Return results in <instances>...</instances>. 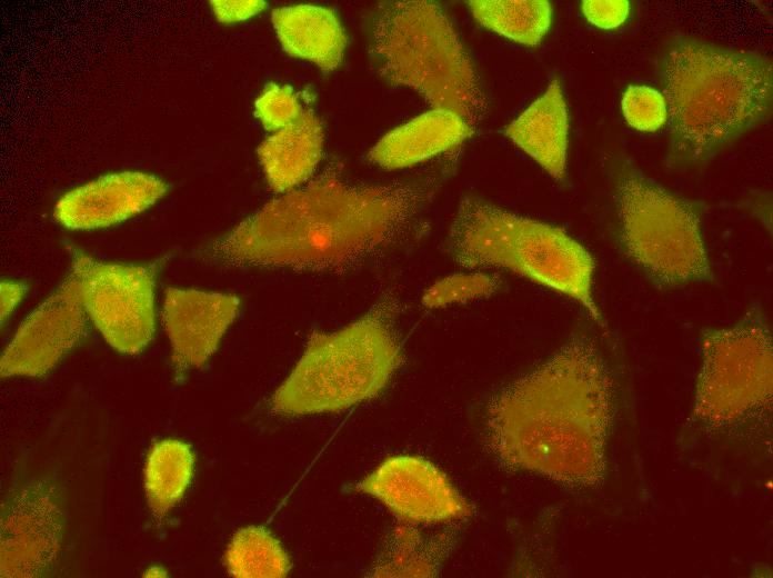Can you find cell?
<instances>
[{"instance_id": "1", "label": "cell", "mask_w": 773, "mask_h": 578, "mask_svg": "<svg viewBox=\"0 0 773 578\" xmlns=\"http://www.w3.org/2000/svg\"><path fill=\"white\" fill-rule=\"evenodd\" d=\"M436 185L358 183L328 173L267 203L207 249L230 267L347 272L424 232Z\"/></svg>"}, {"instance_id": "2", "label": "cell", "mask_w": 773, "mask_h": 578, "mask_svg": "<svg viewBox=\"0 0 773 578\" xmlns=\"http://www.w3.org/2000/svg\"><path fill=\"white\" fill-rule=\"evenodd\" d=\"M656 69L667 106L672 169L705 165L771 114L772 61L762 53L673 34L659 49Z\"/></svg>"}, {"instance_id": "3", "label": "cell", "mask_w": 773, "mask_h": 578, "mask_svg": "<svg viewBox=\"0 0 773 578\" xmlns=\"http://www.w3.org/2000/svg\"><path fill=\"white\" fill-rule=\"evenodd\" d=\"M372 66L389 84L408 87L434 109L471 127L488 102L480 78L444 8L434 1H385L365 18Z\"/></svg>"}, {"instance_id": "4", "label": "cell", "mask_w": 773, "mask_h": 578, "mask_svg": "<svg viewBox=\"0 0 773 578\" xmlns=\"http://www.w3.org/2000/svg\"><path fill=\"white\" fill-rule=\"evenodd\" d=\"M612 208L621 251L654 287L714 280L700 202L664 188L621 157L612 167Z\"/></svg>"}, {"instance_id": "5", "label": "cell", "mask_w": 773, "mask_h": 578, "mask_svg": "<svg viewBox=\"0 0 773 578\" xmlns=\"http://www.w3.org/2000/svg\"><path fill=\"white\" fill-rule=\"evenodd\" d=\"M394 307L385 298L340 330L314 332L274 392V410L284 415L333 412L380 393L401 361Z\"/></svg>"}, {"instance_id": "6", "label": "cell", "mask_w": 773, "mask_h": 578, "mask_svg": "<svg viewBox=\"0 0 773 578\" xmlns=\"http://www.w3.org/2000/svg\"><path fill=\"white\" fill-rule=\"evenodd\" d=\"M70 273L88 317L106 341L119 352L140 353L154 332L153 266L108 263L76 251Z\"/></svg>"}, {"instance_id": "7", "label": "cell", "mask_w": 773, "mask_h": 578, "mask_svg": "<svg viewBox=\"0 0 773 578\" xmlns=\"http://www.w3.org/2000/svg\"><path fill=\"white\" fill-rule=\"evenodd\" d=\"M63 512L56 486L46 478L24 481L1 514V577H38L56 565Z\"/></svg>"}, {"instance_id": "8", "label": "cell", "mask_w": 773, "mask_h": 578, "mask_svg": "<svg viewBox=\"0 0 773 578\" xmlns=\"http://www.w3.org/2000/svg\"><path fill=\"white\" fill-rule=\"evenodd\" d=\"M510 270L575 300L602 323L593 295L595 260L563 229L521 216Z\"/></svg>"}, {"instance_id": "9", "label": "cell", "mask_w": 773, "mask_h": 578, "mask_svg": "<svg viewBox=\"0 0 773 578\" xmlns=\"http://www.w3.org/2000/svg\"><path fill=\"white\" fill-rule=\"evenodd\" d=\"M87 312L71 273L20 325L4 350L2 378L42 377L86 336Z\"/></svg>"}, {"instance_id": "10", "label": "cell", "mask_w": 773, "mask_h": 578, "mask_svg": "<svg viewBox=\"0 0 773 578\" xmlns=\"http://www.w3.org/2000/svg\"><path fill=\"white\" fill-rule=\"evenodd\" d=\"M358 490L368 494L411 522H442L471 515V505L430 461L413 456L385 459Z\"/></svg>"}, {"instance_id": "11", "label": "cell", "mask_w": 773, "mask_h": 578, "mask_svg": "<svg viewBox=\"0 0 773 578\" xmlns=\"http://www.w3.org/2000/svg\"><path fill=\"white\" fill-rule=\"evenodd\" d=\"M167 191L164 181L150 173H109L64 193L53 215L68 229L106 228L143 212Z\"/></svg>"}, {"instance_id": "12", "label": "cell", "mask_w": 773, "mask_h": 578, "mask_svg": "<svg viewBox=\"0 0 773 578\" xmlns=\"http://www.w3.org/2000/svg\"><path fill=\"white\" fill-rule=\"evenodd\" d=\"M240 299L230 293L168 288L163 327L180 368H199L215 352L237 318Z\"/></svg>"}, {"instance_id": "13", "label": "cell", "mask_w": 773, "mask_h": 578, "mask_svg": "<svg viewBox=\"0 0 773 578\" xmlns=\"http://www.w3.org/2000/svg\"><path fill=\"white\" fill-rule=\"evenodd\" d=\"M520 217L485 199L464 196L446 235V251L468 270L510 269Z\"/></svg>"}, {"instance_id": "14", "label": "cell", "mask_w": 773, "mask_h": 578, "mask_svg": "<svg viewBox=\"0 0 773 578\" xmlns=\"http://www.w3.org/2000/svg\"><path fill=\"white\" fill-rule=\"evenodd\" d=\"M504 133L551 177L563 181L566 176L569 114L561 82L553 79L544 93L513 120Z\"/></svg>"}, {"instance_id": "15", "label": "cell", "mask_w": 773, "mask_h": 578, "mask_svg": "<svg viewBox=\"0 0 773 578\" xmlns=\"http://www.w3.org/2000/svg\"><path fill=\"white\" fill-rule=\"evenodd\" d=\"M472 133L459 114L433 109L388 132L369 158L385 169L405 168L454 148Z\"/></svg>"}, {"instance_id": "16", "label": "cell", "mask_w": 773, "mask_h": 578, "mask_svg": "<svg viewBox=\"0 0 773 578\" xmlns=\"http://www.w3.org/2000/svg\"><path fill=\"white\" fill-rule=\"evenodd\" d=\"M272 22L289 54L310 60L324 72L340 66L347 37L331 9L312 4L277 8Z\"/></svg>"}, {"instance_id": "17", "label": "cell", "mask_w": 773, "mask_h": 578, "mask_svg": "<svg viewBox=\"0 0 773 578\" xmlns=\"http://www.w3.org/2000/svg\"><path fill=\"white\" fill-rule=\"evenodd\" d=\"M323 148V129L310 110L277 131L258 148L268 183L278 192L305 181L317 168Z\"/></svg>"}, {"instance_id": "18", "label": "cell", "mask_w": 773, "mask_h": 578, "mask_svg": "<svg viewBox=\"0 0 773 578\" xmlns=\"http://www.w3.org/2000/svg\"><path fill=\"white\" fill-rule=\"evenodd\" d=\"M194 468L191 447L177 439L155 442L144 467V487L152 511L167 514L189 487Z\"/></svg>"}, {"instance_id": "19", "label": "cell", "mask_w": 773, "mask_h": 578, "mask_svg": "<svg viewBox=\"0 0 773 578\" xmlns=\"http://www.w3.org/2000/svg\"><path fill=\"white\" fill-rule=\"evenodd\" d=\"M468 6L480 24L528 47L538 46L552 22L546 0H472Z\"/></svg>"}, {"instance_id": "20", "label": "cell", "mask_w": 773, "mask_h": 578, "mask_svg": "<svg viewBox=\"0 0 773 578\" xmlns=\"http://www.w3.org/2000/svg\"><path fill=\"white\" fill-rule=\"evenodd\" d=\"M228 571L234 577H283L291 562L280 541L258 526L242 528L232 537L224 555Z\"/></svg>"}, {"instance_id": "21", "label": "cell", "mask_w": 773, "mask_h": 578, "mask_svg": "<svg viewBox=\"0 0 773 578\" xmlns=\"http://www.w3.org/2000/svg\"><path fill=\"white\" fill-rule=\"evenodd\" d=\"M498 288L499 281L492 275L480 271L454 273L432 283L422 295V303L428 308L464 303L489 297Z\"/></svg>"}, {"instance_id": "22", "label": "cell", "mask_w": 773, "mask_h": 578, "mask_svg": "<svg viewBox=\"0 0 773 578\" xmlns=\"http://www.w3.org/2000/svg\"><path fill=\"white\" fill-rule=\"evenodd\" d=\"M621 108L625 121L635 130L654 132L667 120L664 96L645 84H630L622 96Z\"/></svg>"}, {"instance_id": "23", "label": "cell", "mask_w": 773, "mask_h": 578, "mask_svg": "<svg viewBox=\"0 0 773 578\" xmlns=\"http://www.w3.org/2000/svg\"><path fill=\"white\" fill-rule=\"evenodd\" d=\"M254 114L268 131H279L295 121L301 106L289 86L268 83L254 102Z\"/></svg>"}, {"instance_id": "24", "label": "cell", "mask_w": 773, "mask_h": 578, "mask_svg": "<svg viewBox=\"0 0 773 578\" xmlns=\"http://www.w3.org/2000/svg\"><path fill=\"white\" fill-rule=\"evenodd\" d=\"M580 8L591 24L604 30L621 27L631 12L628 0H584Z\"/></svg>"}, {"instance_id": "25", "label": "cell", "mask_w": 773, "mask_h": 578, "mask_svg": "<svg viewBox=\"0 0 773 578\" xmlns=\"http://www.w3.org/2000/svg\"><path fill=\"white\" fill-rule=\"evenodd\" d=\"M210 4L215 18L222 23L248 20L268 7L261 0H213Z\"/></svg>"}, {"instance_id": "26", "label": "cell", "mask_w": 773, "mask_h": 578, "mask_svg": "<svg viewBox=\"0 0 773 578\" xmlns=\"http://www.w3.org/2000/svg\"><path fill=\"white\" fill-rule=\"evenodd\" d=\"M1 291V322L3 323L12 313L17 305L24 297L27 286L21 281L2 280Z\"/></svg>"}, {"instance_id": "27", "label": "cell", "mask_w": 773, "mask_h": 578, "mask_svg": "<svg viewBox=\"0 0 773 578\" xmlns=\"http://www.w3.org/2000/svg\"><path fill=\"white\" fill-rule=\"evenodd\" d=\"M144 576L163 577V576H165V571L159 567H151L145 571Z\"/></svg>"}]
</instances>
